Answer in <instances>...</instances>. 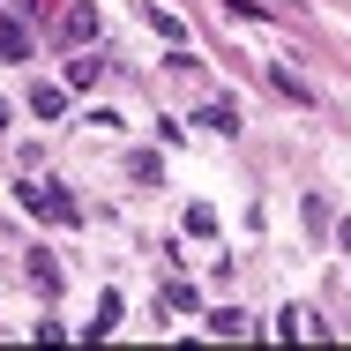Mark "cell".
I'll use <instances>...</instances> for the list:
<instances>
[{"instance_id":"obj_14","label":"cell","mask_w":351,"mask_h":351,"mask_svg":"<svg viewBox=\"0 0 351 351\" xmlns=\"http://www.w3.org/2000/svg\"><path fill=\"white\" fill-rule=\"evenodd\" d=\"M135 8H142V15H149V8H157V0H135Z\"/></svg>"},{"instance_id":"obj_10","label":"cell","mask_w":351,"mask_h":351,"mask_svg":"<svg viewBox=\"0 0 351 351\" xmlns=\"http://www.w3.org/2000/svg\"><path fill=\"white\" fill-rule=\"evenodd\" d=\"M97 75H105V68H97V60L82 53V60H75V68H68V90H97Z\"/></svg>"},{"instance_id":"obj_4","label":"cell","mask_w":351,"mask_h":351,"mask_svg":"<svg viewBox=\"0 0 351 351\" xmlns=\"http://www.w3.org/2000/svg\"><path fill=\"white\" fill-rule=\"evenodd\" d=\"M0 60H30V30H23V15H8V8H0Z\"/></svg>"},{"instance_id":"obj_6","label":"cell","mask_w":351,"mask_h":351,"mask_svg":"<svg viewBox=\"0 0 351 351\" xmlns=\"http://www.w3.org/2000/svg\"><path fill=\"white\" fill-rule=\"evenodd\" d=\"M202 329H210V337H247L254 322H247L239 306H217V314H202Z\"/></svg>"},{"instance_id":"obj_11","label":"cell","mask_w":351,"mask_h":351,"mask_svg":"<svg viewBox=\"0 0 351 351\" xmlns=\"http://www.w3.org/2000/svg\"><path fill=\"white\" fill-rule=\"evenodd\" d=\"M30 105H38V112H45V120H53V112H60V105H68V90H60V82H45V90H30Z\"/></svg>"},{"instance_id":"obj_9","label":"cell","mask_w":351,"mask_h":351,"mask_svg":"<svg viewBox=\"0 0 351 351\" xmlns=\"http://www.w3.org/2000/svg\"><path fill=\"white\" fill-rule=\"evenodd\" d=\"M269 90H284L291 105H314V90H306V82H299V75H291V68H269Z\"/></svg>"},{"instance_id":"obj_5","label":"cell","mask_w":351,"mask_h":351,"mask_svg":"<svg viewBox=\"0 0 351 351\" xmlns=\"http://www.w3.org/2000/svg\"><path fill=\"white\" fill-rule=\"evenodd\" d=\"M120 329V291H97V314H90V344Z\"/></svg>"},{"instance_id":"obj_1","label":"cell","mask_w":351,"mask_h":351,"mask_svg":"<svg viewBox=\"0 0 351 351\" xmlns=\"http://www.w3.org/2000/svg\"><path fill=\"white\" fill-rule=\"evenodd\" d=\"M23 210H30V217H45V224H82V202H75L68 187H38V180L23 187Z\"/></svg>"},{"instance_id":"obj_13","label":"cell","mask_w":351,"mask_h":351,"mask_svg":"<svg viewBox=\"0 0 351 351\" xmlns=\"http://www.w3.org/2000/svg\"><path fill=\"white\" fill-rule=\"evenodd\" d=\"M0 128H8V97H0Z\"/></svg>"},{"instance_id":"obj_3","label":"cell","mask_w":351,"mask_h":351,"mask_svg":"<svg viewBox=\"0 0 351 351\" xmlns=\"http://www.w3.org/2000/svg\"><path fill=\"white\" fill-rule=\"evenodd\" d=\"M195 128H210V135H239V105H232V97H210V105L195 112Z\"/></svg>"},{"instance_id":"obj_2","label":"cell","mask_w":351,"mask_h":351,"mask_svg":"<svg viewBox=\"0 0 351 351\" xmlns=\"http://www.w3.org/2000/svg\"><path fill=\"white\" fill-rule=\"evenodd\" d=\"M90 38H97V8H90V0L60 8V45H90Z\"/></svg>"},{"instance_id":"obj_12","label":"cell","mask_w":351,"mask_h":351,"mask_svg":"<svg viewBox=\"0 0 351 351\" xmlns=\"http://www.w3.org/2000/svg\"><path fill=\"white\" fill-rule=\"evenodd\" d=\"M337 239H344V247H351V217H344V232H337Z\"/></svg>"},{"instance_id":"obj_7","label":"cell","mask_w":351,"mask_h":351,"mask_svg":"<svg viewBox=\"0 0 351 351\" xmlns=\"http://www.w3.org/2000/svg\"><path fill=\"white\" fill-rule=\"evenodd\" d=\"M142 23H149V30H157V38H165V45H180V38H187V23H180V15H172V8H149V15H142Z\"/></svg>"},{"instance_id":"obj_8","label":"cell","mask_w":351,"mask_h":351,"mask_svg":"<svg viewBox=\"0 0 351 351\" xmlns=\"http://www.w3.org/2000/svg\"><path fill=\"white\" fill-rule=\"evenodd\" d=\"M30 284H38V291H60V262H53V254H45V247H38V254H30Z\"/></svg>"}]
</instances>
